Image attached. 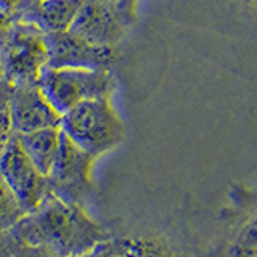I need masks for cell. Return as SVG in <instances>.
Returning a JSON list of instances; mask_svg holds the SVG:
<instances>
[{
  "instance_id": "cell-22",
  "label": "cell",
  "mask_w": 257,
  "mask_h": 257,
  "mask_svg": "<svg viewBox=\"0 0 257 257\" xmlns=\"http://www.w3.org/2000/svg\"><path fill=\"white\" fill-rule=\"evenodd\" d=\"M42 0H26V7H24V10L23 12H28V10H31V8H34L36 5H39ZM21 12V13H23Z\"/></svg>"
},
{
  "instance_id": "cell-24",
  "label": "cell",
  "mask_w": 257,
  "mask_h": 257,
  "mask_svg": "<svg viewBox=\"0 0 257 257\" xmlns=\"http://www.w3.org/2000/svg\"><path fill=\"white\" fill-rule=\"evenodd\" d=\"M0 80H4V71H2V63H0Z\"/></svg>"
},
{
  "instance_id": "cell-8",
  "label": "cell",
  "mask_w": 257,
  "mask_h": 257,
  "mask_svg": "<svg viewBox=\"0 0 257 257\" xmlns=\"http://www.w3.org/2000/svg\"><path fill=\"white\" fill-rule=\"evenodd\" d=\"M48 66L112 69L117 63V47L95 45L71 31L47 34Z\"/></svg>"
},
{
  "instance_id": "cell-7",
  "label": "cell",
  "mask_w": 257,
  "mask_h": 257,
  "mask_svg": "<svg viewBox=\"0 0 257 257\" xmlns=\"http://www.w3.org/2000/svg\"><path fill=\"white\" fill-rule=\"evenodd\" d=\"M0 174L18 196L26 212L36 211L39 204L52 193L48 177L40 172L29 159L15 134L0 158Z\"/></svg>"
},
{
  "instance_id": "cell-6",
  "label": "cell",
  "mask_w": 257,
  "mask_h": 257,
  "mask_svg": "<svg viewBox=\"0 0 257 257\" xmlns=\"http://www.w3.org/2000/svg\"><path fill=\"white\" fill-rule=\"evenodd\" d=\"M137 18L106 0H87L69 31L101 47H119Z\"/></svg>"
},
{
  "instance_id": "cell-20",
  "label": "cell",
  "mask_w": 257,
  "mask_h": 257,
  "mask_svg": "<svg viewBox=\"0 0 257 257\" xmlns=\"http://www.w3.org/2000/svg\"><path fill=\"white\" fill-rule=\"evenodd\" d=\"M10 20H12V16L8 15L2 7H0V31H2L8 23H10Z\"/></svg>"
},
{
  "instance_id": "cell-18",
  "label": "cell",
  "mask_w": 257,
  "mask_h": 257,
  "mask_svg": "<svg viewBox=\"0 0 257 257\" xmlns=\"http://www.w3.org/2000/svg\"><path fill=\"white\" fill-rule=\"evenodd\" d=\"M106 2L114 4L120 10H124L127 15L137 18V0H106Z\"/></svg>"
},
{
  "instance_id": "cell-19",
  "label": "cell",
  "mask_w": 257,
  "mask_h": 257,
  "mask_svg": "<svg viewBox=\"0 0 257 257\" xmlns=\"http://www.w3.org/2000/svg\"><path fill=\"white\" fill-rule=\"evenodd\" d=\"M106 246H108V243H103L101 246L93 249L92 252L84 254V255H77V257H104V252H106Z\"/></svg>"
},
{
  "instance_id": "cell-17",
  "label": "cell",
  "mask_w": 257,
  "mask_h": 257,
  "mask_svg": "<svg viewBox=\"0 0 257 257\" xmlns=\"http://www.w3.org/2000/svg\"><path fill=\"white\" fill-rule=\"evenodd\" d=\"M0 7H2L10 16H15L24 10L26 0H0Z\"/></svg>"
},
{
  "instance_id": "cell-1",
  "label": "cell",
  "mask_w": 257,
  "mask_h": 257,
  "mask_svg": "<svg viewBox=\"0 0 257 257\" xmlns=\"http://www.w3.org/2000/svg\"><path fill=\"white\" fill-rule=\"evenodd\" d=\"M10 233L20 244L45 247L55 257L84 255L111 241L109 233L84 207L69 204L53 193L13 225Z\"/></svg>"
},
{
  "instance_id": "cell-5",
  "label": "cell",
  "mask_w": 257,
  "mask_h": 257,
  "mask_svg": "<svg viewBox=\"0 0 257 257\" xmlns=\"http://www.w3.org/2000/svg\"><path fill=\"white\" fill-rule=\"evenodd\" d=\"M96 158L92 156L61 132V145L58 158L55 161L48 180L52 193L66 201L85 209V204L93 193L92 172Z\"/></svg>"
},
{
  "instance_id": "cell-23",
  "label": "cell",
  "mask_w": 257,
  "mask_h": 257,
  "mask_svg": "<svg viewBox=\"0 0 257 257\" xmlns=\"http://www.w3.org/2000/svg\"><path fill=\"white\" fill-rule=\"evenodd\" d=\"M246 2H247L249 5H252V7H255V8H257V0H246Z\"/></svg>"
},
{
  "instance_id": "cell-14",
  "label": "cell",
  "mask_w": 257,
  "mask_h": 257,
  "mask_svg": "<svg viewBox=\"0 0 257 257\" xmlns=\"http://www.w3.org/2000/svg\"><path fill=\"white\" fill-rule=\"evenodd\" d=\"M12 257H55L50 251L40 246H29V244H18Z\"/></svg>"
},
{
  "instance_id": "cell-10",
  "label": "cell",
  "mask_w": 257,
  "mask_h": 257,
  "mask_svg": "<svg viewBox=\"0 0 257 257\" xmlns=\"http://www.w3.org/2000/svg\"><path fill=\"white\" fill-rule=\"evenodd\" d=\"M21 148L44 175H50L58 158L61 145V128L47 127L28 134H15Z\"/></svg>"
},
{
  "instance_id": "cell-3",
  "label": "cell",
  "mask_w": 257,
  "mask_h": 257,
  "mask_svg": "<svg viewBox=\"0 0 257 257\" xmlns=\"http://www.w3.org/2000/svg\"><path fill=\"white\" fill-rule=\"evenodd\" d=\"M60 128L96 159L125 140V124L111 98H93L76 104L61 114Z\"/></svg>"
},
{
  "instance_id": "cell-4",
  "label": "cell",
  "mask_w": 257,
  "mask_h": 257,
  "mask_svg": "<svg viewBox=\"0 0 257 257\" xmlns=\"http://www.w3.org/2000/svg\"><path fill=\"white\" fill-rule=\"evenodd\" d=\"M37 84L63 114L85 100L111 98L117 88V79L111 69L47 66Z\"/></svg>"
},
{
  "instance_id": "cell-13",
  "label": "cell",
  "mask_w": 257,
  "mask_h": 257,
  "mask_svg": "<svg viewBox=\"0 0 257 257\" xmlns=\"http://www.w3.org/2000/svg\"><path fill=\"white\" fill-rule=\"evenodd\" d=\"M13 134L15 132H13V127H12L10 114H8L7 98L0 100V158H2L4 151L7 150Z\"/></svg>"
},
{
  "instance_id": "cell-11",
  "label": "cell",
  "mask_w": 257,
  "mask_h": 257,
  "mask_svg": "<svg viewBox=\"0 0 257 257\" xmlns=\"http://www.w3.org/2000/svg\"><path fill=\"white\" fill-rule=\"evenodd\" d=\"M87 0H42L39 5L23 12L31 18L45 34L69 31L80 8Z\"/></svg>"
},
{
  "instance_id": "cell-12",
  "label": "cell",
  "mask_w": 257,
  "mask_h": 257,
  "mask_svg": "<svg viewBox=\"0 0 257 257\" xmlns=\"http://www.w3.org/2000/svg\"><path fill=\"white\" fill-rule=\"evenodd\" d=\"M26 214L28 212L23 207L21 201L7 183L4 175L0 174V230L8 231Z\"/></svg>"
},
{
  "instance_id": "cell-15",
  "label": "cell",
  "mask_w": 257,
  "mask_h": 257,
  "mask_svg": "<svg viewBox=\"0 0 257 257\" xmlns=\"http://www.w3.org/2000/svg\"><path fill=\"white\" fill-rule=\"evenodd\" d=\"M18 244L20 243L13 238L10 230H0V257H12Z\"/></svg>"
},
{
  "instance_id": "cell-9",
  "label": "cell",
  "mask_w": 257,
  "mask_h": 257,
  "mask_svg": "<svg viewBox=\"0 0 257 257\" xmlns=\"http://www.w3.org/2000/svg\"><path fill=\"white\" fill-rule=\"evenodd\" d=\"M7 106L15 134L60 127L61 112L50 103L39 84L8 87Z\"/></svg>"
},
{
  "instance_id": "cell-2",
  "label": "cell",
  "mask_w": 257,
  "mask_h": 257,
  "mask_svg": "<svg viewBox=\"0 0 257 257\" xmlns=\"http://www.w3.org/2000/svg\"><path fill=\"white\" fill-rule=\"evenodd\" d=\"M0 63L8 87L37 84L48 66L47 34L26 15L12 16L0 31Z\"/></svg>"
},
{
  "instance_id": "cell-16",
  "label": "cell",
  "mask_w": 257,
  "mask_h": 257,
  "mask_svg": "<svg viewBox=\"0 0 257 257\" xmlns=\"http://www.w3.org/2000/svg\"><path fill=\"white\" fill-rule=\"evenodd\" d=\"M241 243H243V246H246V247L257 246V219H254L244 228L243 236H241Z\"/></svg>"
},
{
  "instance_id": "cell-21",
  "label": "cell",
  "mask_w": 257,
  "mask_h": 257,
  "mask_svg": "<svg viewBox=\"0 0 257 257\" xmlns=\"http://www.w3.org/2000/svg\"><path fill=\"white\" fill-rule=\"evenodd\" d=\"M104 257H124L122 254H119L114 247H112V243L108 241V246H106V252H104Z\"/></svg>"
}]
</instances>
